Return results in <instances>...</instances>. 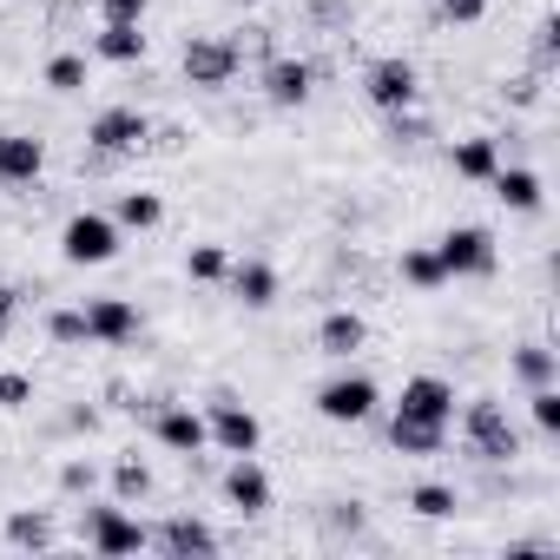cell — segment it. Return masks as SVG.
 I'll use <instances>...</instances> for the list:
<instances>
[{
  "instance_id": "obj_33",
  "label": "cell",
  "mask_w": 560,
  "mask_h": 560,
  "mask_svg": "<svg viewBox=\"0 0 560 560\" xmlns=\"http://www.w3.org/2000/svg\"><path fill=\"white\" fill-rule=\"evenodd\" d=\"M553 60H560V27L540 21V27H534V73H553Z\"/></svg>"
},
{
  "instance_id": "obj_36",
  "label": "cell",
  "mask_w": 560,
  "mask_h": 560,
  "mask_svg": "<svg viewBox=\"0 0 560 560\" xmlns=\"http://www.w3.org/2000/svg\"><path fill=\"white\" fill-rule=\"evenodd\" d=\"M93 481H100L93 462H67V468H60V488H67V494H93Z\"/></svg>"
},
{
  "instance_id": "obj_38",
  "label": "cell",
  "mask_w": 560,
  "mask_h": 560,
  "mask_svg": "<svg viewBox=\"0 0 560 560\" xmlns=\"http://www.w3.org/2000/svg\"><path fill=\"white\" fill-rule=\"evenodd\" d=\"M540 80H547V73H521V80L508 86V100H514V106H534V100H540Z\"/></svg>"
},
{
  "instance_id": "obj_1",
  "label": "cell",
  "mask_w": 560,
  "mask_h": 560,
  "mask_svg": "<svg viewBox=\"0 0 560 560\" xmlns=\"http://www.w3.org/2000/svg\"><path fill=\"white\" fill-rule=\"evenodd\" d=\"M462 435H468V455L475 462H514L521 455V435H514V422H508V409L494 396H475L462 409Z\"/></svg>"
},
{
  "instance_id": "obj_12",
  "label": "cell",
  "mask_w": 560,
  "mask_h": 560,
  "mask_svg": "<svg viewBox=\"0 0 560 560\" xmlns=\"http://www.w3.org/2000/svg\"><path fill=\"white\" fill-rule=\"evenodd\" d=\"M396 416L409 422H455V383L448 376H409L396 396Z\"/></svg>"
},
{
  "instance_id": "obj_24",
  "label": "cell",
  "mask_w": 560,
  "mask_h": 560,
  "mask_svg": "<svg viewBox=\"0 0 560 560\" xmlns=\"http://www.w3.org/2000/svg\"><path fill=\"white\" fill-rule=\"evenodd\" d=\"M113 224H119V231H159V224H165V198H159V191H119Z\"/></svg>"
},
{
  "instance_id": "obj_20",
  "label": "cell",
  "mask_w": 560,
  "mask_h": 560,
  "mask_svg": "<svg viewBox=\"0 0 560 560\" xmlns=\"http://www.w3.org/2000/svg\"><path fill=\"white\" fill-rule=\"evenodd\" d=\"M448 165H455V178H468V185H488V178L501 172V139L475 132V139H462V145L448 152Z\"/></svg>"
},
{
  "instance_id": "obj_10",
  "label": "cell",
  "mask_w": 560,
  "mask_h": 560,
  "mask_svg": "<svg viewBox=\"0 0 560 560\" xmlns=\"http://www.w3.org/2000/svg\"><path fill=\"white\" fill-rule=\"evenodd\" d=\"M152 435L172 448V455H205L211 448V429H205V409H191V402H159L152 409Z\"/></svg>"
},
{
  "instance_id": "obj_8",
  "label": "cell",
  "mask_w": 560,
  "mask_h": 560,
  "mask_svg": "<svg viewBox=\"0 0 560 560\" xmlns=\"http://www.w3.org/2000/svg\"><path fill=\"white\" fill-rule=\"evenodd\" d=\"M86 547H93V553H106V560H119V553L152 547V527H145V521H132V514H126V501H119V508H86Z\"/></svg>"
},
{
  "instance_id": "obj_35",
  "label": "cell",
  "mask_w": 560,
  "mask_h": 560,
  "mask_svg": "<svg viewBox=\"0 0 560 560\" xmlns=\"http://www.w3.org/2000/svg\"><path fill=\"white\" fill-rule=\"evenodd\" d=\"M21 402H34V383L14 376V370H0V409H21Z\"/></svg>"
},
{
  "instance_id": "obj_4",
  "label": "cell",
  "mask_w": 560,
  "mask_h": 560,
  "mask_svg": "<svg viewBox=\"0 0 560 560\" xmlns=\"http://www.w3.org/2000/svg\"><path fill=\"white\" fill-rule=\"evenodd\" d=\"M363 100H370L376 113H409V106L422 100V73H416L402 54H383V60H370V73H363Z\"/></svg>"
},
{
  "instance_id": "obj_23",
  "label": "cell",
  "mask_w": 560,
  "mask_h": 560,
  "mask_svg": "<svg viewBox=\"0 0 560 560\" xmlns=\"http://www.w3.org/2000/svg\"><path fill=\"white\" fill-rule=\"evenodd\" d=\"M93 54H100V60H113V67L145 60V34H139V21H106V27L93 34Z\"/></svg>"
},
{
  "instance_id": "obj_14",
  "label": "cell",
  "mask_w": 560,
  "mask_h": 560,
  "mask_svg": "<svg viewBox=\"0 0 560 560\" xmlns=\"http://www.w3.org/2000/svg\"><path fill=\"white\" fill-rule=\"evenodd\" d=\"M40 172H47V139L0 132V185H34Z\"/></svg>"
},
{
  "instance_id": "obj_25",
  "label": "cell",
  "mask_w": 560,
  "mask_h": 560,
  "mask_svg": "<svg viewBox=\"0 0 560 560\" xmlns=\"http://www.w3.org/2000/svg\"><path fill=\"white\" fill-rule=\"evenodd\" d=\"M508 370H514L527 389H540V383H553V376H560V357H553L547 343H521V350L508 357Z\"/></svg>"
},
{
  "instance_id": "obj_3",
  "label": "cell",
  "mask_w": 560,
  "mask_h": 560,
  "mask_svg": "<svg viewBox=\"0 0 560 560\" xmlns=\"http://www.w3.org/2000/svg\"><path fill=\"white\" fill-rule=\"evenodd\" d=\"M178 67H185V80L198 86V93H224L231 80H237V47L231 40H218V34H191L185 40V54H178Z\"/></svg>"
},
{
  "instance_id": "obj_15",
  "label": "cell",
  "mask_w": 560,
  "mask_h": 560,
  "mask_svg": "<svg viewBox=\"0 0 560 560\" xmlns=\"http://www.w3.org/2000/svg\"><path fill=\"white\" fill-rule=\"evenodd\" d=\"M86 337L93 343H132L139 337V304L132 298H93L86 304Z\"/></svg>"
},
{
  "instance_id": "obj_21",
  "label": "cell",
  "mask_w": 560,
  "mask_h": 560,
  "mask_svg": "<svg viewBox=\"0 0 560 560\" xmlns=\"http://www.w3.org/2000/svg\"><path fill=\"white\" fill-rule=\"evenodd\" d=\"M389 448H396V455H442V448H448V422H409V416H389Z\"/></svg>"
},
{
  "instance_id": "obj_9",
  "label": "cell",
  "mask_w": 560,
  "mask_h": 560,
  "mask_svg": "<svg viewBox=\"0 0 560 560\" xmlns=\"http://www.w3.org/2000/svg\"><path fill=\"white\" fill-rule=\"evenodd\" d=\"M205 429H211V442H218L224 455H257V442H264V422H257L237 396H211V402H205Z\"/></svg>"
},
{
  "instance_id": "obj_30",
  "label": "cell",
  "mask_w": 560,
  "mask_h": 560,
  "mask_svg": "<svg viewBox=\"0 0 560 560\" xmlns=\"http://www.w3.org/2000/svg\"><path fill=\"white\" fill-rule=\"evenodd\" d=\"M527 416H534V429H540V435H560V389H553V383L527 389Z\"/></svg>"
},
{
  "instance_id": "obj_32",
  "label": "cell",
  "mask_w": 560,
  "mask_h": 560,
  "mask_svg": "<svg viewBox=\"0 0 560 560\" xmlns=\"http://www.w3.org/2000/svg\"><path fill=\"white\" fill-rule=\"evenodd\" d=\"M47 337H54L60 350H80V343H93V337H86V311H54V317H47Z\"/></svg>"
},
{
  "instance_id": "obj_5",
  "label": "cell",
  "mask_w": 560,
  "mask_h": 560,
  "mask_svg": "<svg viewBox=\"0 0 560 560\" xmlns=\"http://www.w3.org/2000/svg\"><path fill=\"white\" fill-rule=\"evenodd\" d=\"M435 257H442L448 277H494V264H501L494 231H481V224H455V231H442V237H435Z\"/></svg>"
},
{
  "instance_id": "obj_18",
  "label": "cell",
  "mask_w": 560,
  "mask_h": 560,
  "mask_svg": "<svg viewBox=\"0 0 560 560\" xmlns=\"http://www.w3.org/2000/svg\"><path fill=\"white\" fill-rule=\"evenodd\" d=\"M488 185H494V198H501L508 211H527V218H534V211L547 205V185H540V172H527V165H501Z\"/></svg>"
},
{
  "instance_id": "obj_2",
  "label": "cell",
  "mask_w": 560,
  "mask_h": 560,
  "mask_svg": "<svg viewBox=\"0 0 560 560\" xmlns=\"http://www.w3.org/2000/svg\"><path fill=\"white\" fill-rule=\"evenodd\" d=\"M60 257L67 264H113L119 257V224H113V211H73L67 224H60Z\"/></svg>"
},
{
  "instance_id": "obj_17",
  "label": "cell",
  "mask_w": 560,
  "mask_h": 560,
  "mask_svg": "<svg viewBox=\"0 0 560 560\" xmlns=\"http://www.w3.org/2000/svg\"><path fill=\"white\" fill-rule=\"evenodd\" d=\"M152 547H165V553H218V527L211 521H198V514H172L165 527H152Z\"/></svg>"
},
{
  "instance_id": "obj_29",
  "label": "cell",
  "mask_w": 560,
  "mask_h": 560,
  "mask_svg": "<svg viewBox=\"0 0 560 560\" xmlns=\"http://www.w3.org/2000/svg\"><path fill=\"white\" fill-rule=\"evenodd\" d=\"M185 270L198 277V284H224L231 250H224V244H191V250H185Z\"/></svg>"
},
{
  "instance_id": "obj_16",
  "label": "cell",
  "mask_w": 560,
  "mask_h": 560,
  "mask_svg": "<svg viewBox=\"0 0 560 560\" xmlns=\"http://www.w3.org/2000/svg\"><path fill=\"white\" fill-rule=\"evenodd\" d=\"M224 501H231L237 514H264V508H270V475L257 468V455H231V468H224Z\"/></svg>"
},
{
  "instance_id": "obj_6",
  "label": "cell",
  "mask_w": 560,
  "mask_h": 560,
  "mask_svg": "<svg viewBox=\"0 0 560 560\" xmlns=\"http://www.w3.org/2000/svg\"><path fill=\"white\" fill-rule=\"evenodd\" d=\"M145 139H152V119H145L139 106H106V113H93V126H86V145L106 152V159L145 152Z\"/></svg>"
},
{
  "instance_id": "obj_13",
  "label": "cell",
  "mask_w": 560,
  "mask_h": 560,
  "mask_svg": "<svg viewBox=\"0 0 560 560\" xmlns=\"http://www.w3.org/2000/svg\"><path fill=\"white\" fill-rule=\"evenodd\" d=\"M224 284H231V298L244 304V311H270L277 304V270L264 264V257H231V270H224Z\"/></svg>"
},
{
  "instance_id": "obj_34",
  "label": "cell",
  "mask_w": 560,
  "mask_h": 560,
  "mask_svg": "<svg viewBox=\"0 0 560 560\" xmlns=\"http://www.w3.org/2000/svg\"><path fill=\"white\" fill-rule=\"evenodd\" d=\"M435 14H442L448 27H475V21L488 14V0H435Z\"/></svg>"
},
{
  "instance_id": "obj_28",
  "label": "cell",
  "mask_w": 560,
  "mask_h": 560,
  "mask_svg": "<svg viewBox=\"0 0 560 560\" xmlns=\"http://www.w3.org/2000/svg\"><path fill=\"white\" fill-rule=\"evenodd\" d=\"M152 494V468L139 455H119L113 462V501H145Z\"/></svg>"
},
{
  "instance_id": "obj_22",
  "label": "cell",
  "mask_w": 560,
  "mask_h": 560,
  "mask_svg": "<svg viewBox=\"0 0 560 560\" xmlns=\"http://www.w3.org/2000/svg\"><path fill=\"white\" fill-rule=\"evenodd\" d=\"M8 547H34V553H54L60 547V527L47 508H14L8 514Z\"/></svg>"
},
{
  "instance_id": "obj_7",
  "label": "cell",
  "mask_w": 560,
  "mask_h": 560,
  "mask_svg": "<svg viewBox=\"0 0 560 560\" xmlns=\"http://www.w3.org/2000/svg\"><path fill=\"white\" fill-rule=\"evenodd\" d=\"M376 402H383V389H376L363 370H343V376H330V383L317 389V416H324V422H370Z\"/></svg>"
},
{
  "instance_id": "obj_26",
  "label": "cell",
  "mask_w": 560,
  "mask_h": 560,
  "mask_svg": "<svg viewBox=\"0 0 560 560\" xmlns=\"http://www.w3.org/2000/svg\"><path fill=\"white\" fill-rule=\"evenodd\" d=\"M455 508H462V494L448 481H416L409 488V514H422V521H455Z\"/></svg>"
},
{
  "instance_id": "obj_39",
  "label": "cell",
  "mask_w": 560,
  "mask_h": 560,
  "mask_svg": "<svg viewBox=\"0 0 560 560\" xmlns=\"http://www.w3.org/2000/svg\"><path fill=\"white\" fill-rule=\"evenodd\" d=\"M14 317H21V291H14V284H0V337L14 330Z\"/></svg>"
},
{
  "instance_id": "obj_19",
  "label": "cell",
  "mask_w": 560,
  "mask_h": 560,
  "mask_svg": "<svg viewBox=\"0 0 560 560\" xmlns=\"http://www.w3.org/2000/svg\"><path fill=\"white\" fill-rule=\"evenodd\" d=\"M363 317L357 311H324V324H317V350L330 357V363H350L357 350H363Z\"/></svg>"
},
{
  "instance_id": "obj_37",
  "label": "cell",
  "mask_w": 560,
  "mask_h": 560,
  "mask_svg": "<svg viewBox=\"0 0 560 560\" xmlns=\"http://www.w3.org/2000/svg\"><path fill=\"white\" fill-rule=\"evenodd\" d=\"M145 8H152V0H100L106 21H145Z\"/></svg>"
},
{
  "instance_id": "obj_11",
  "label": "cell",
  "mask_w": 560,
  "mask_h": 560,
  "mask_svg": "<svg viewBox=\"0 0 560 560\" xmlns=\"http://www.w3.org/2000/svg\"><path fill=\"white\" fill-rule=\"evenodd\" d=\"M311 93H317V67L311 60H291V54H270L264 60V100L277 113H298Z\"/></svg>"
},
{
  "instance_id": "obj_27",
  "label": "cell",
  "mask_w": 560,
  "mask_h": 560,
  "mask_svg": "<svg viewBox=\"0 0 560 560\" xmlns=\"http://www.w3.org/2000/svg\"><path fill=\"white\" fill-rule=\"evenodd\" d=\"M402 284H416V291H442V284H448V270H442L435 244H416V250H402Z\"/></svg>"
},
{
  "instance_id": "obj_31",
  "label": "cell",
  "mask_w": 560,
  "mask_h": 560,
  "mask_svg": "<svg viewBox=\"0 0 560 560\" xmlns=\"http://www.w3.org/2000/svg\"><path fill=\"white\" fill-rule=\"evenodd\" d=\"M47 86H54V93H80V86H86V60H80V54H54V60H47Z\"/></svg>"
}]
</instances>
